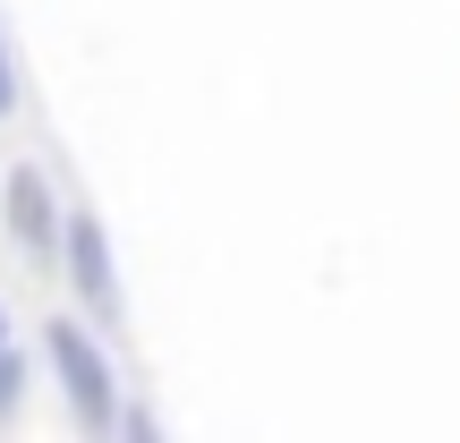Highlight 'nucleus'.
<instances>
[{"mask_svg":"<svg viewBox=\"0 0 460 443\" xmlns=\"http://www.w3.org/2000/svg\"><path fill=\"white\" fill-rule=\"evenodd\" d=\"M43 367L51 384H60L68 418H77L85 443H111L119 418H128V393H119V367H111V341H102L94 324H77V315H51L43 324Z\"/></svg>","mask_w":460,"mask_h":443,"instance_id":"f257e3e1","label":"nucleus"},{"mask_svg":"<svg viewBox=\"0 0 460 443\" xmlns=\"http://www.w3.org/2000/svg\"><path fill=\"white\" fill-rule=\"evenodd\" d=\"M60 281L68 298L85 307V324H119V256H111V230H102V214H77L68 205V230H60Z\"/></svg>","mask_w":460,"mask_h":443,"instance_id":"f03ea898","label":"nucleus"},{"mask_svg":"<svg viewBox=\"0 0 460 443\" xmlns=\"http://www.w3.org/2000/svg\"><path fill=\"white\" fill-rule=\"evenodd\" d=\"M0 222H9V247L26 264H60L68 205H60V188L43 180V163H17L9 180H0Z\"/></svg>","mask_w":460,"mask_h":443,"instance_id":"7ed1b4c3","label":"nucleus"},{"mask_svg":"<svg viewBox=\"0 0 460 443\" xmlns=\"http://www.w3.org/2000/svg\"><path fill=\"white\" fill-rule=\"evenodd\" d=\"M111 443H163V418L128 401V418H119V435H111Z\"/></svg>","mask_w":460,"mask_h":443,"instance_id":"20e7f679","label":"nucleus"},{"mask_svg":"<svg viewBox=\"0 0 460 443\" xmlns=\"http://www.w3.org/2000/svg\"><path fill=\"white\" fill-rule=\"evenodd\" d=\"M17 111V60H9V34H0V120Z\"/></svg>","mask_w":460,"mask_h":443,"instance_id":"39448f33","label":"nucleus"},{"mask_svg":"<svg viewBox=\"0 0 460 443\" xmlns=\"http://www.w3.org/2000/svg\"><path fill=\"white\" fill-rule=\"evenodd\" d=\"M9 350H17V341H9V307H0V359H9Z\"/></svg>","mask_w":460,"mask_h":443,"instance_id":"423d86ee","label":"nucleus"}]
</instances>
